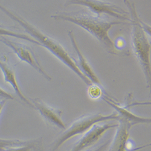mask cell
<instances>
[{"mask_svg": "<svg viewBox=\"0 0 151 151\" xmlns=\"http://www.w3.org/2000/svg\"><path fill=\"white\" fill-rule=\"evenodd\" d=\"M30 100L33 108L39 112L46 122L61 129L64 130L66 128V126L61 118L62 113L61 111L48 105L38 98Z\"/></svg>", "mask_w": 151, "mask_h": 151, "instance_id": "obj_9", "label": "cell"}, {"mask_svg": "<svg viewBox=\"0 0 151 151\" xmlns=\"http://www.w3.org/2000/svg\"><path fill=\"white\" fill-rule=\"evenodd\" d=\"M0 42L10 48L21 62L26 63L31 66L48 81L52 80L51 77L42 67L33 50L29 47L12 41L6 36H0Z\"/></svg>", "mask_w": 151, "mask_h": 151, "instance_id": "obj_6", "label": "cell"}, {"mask_svg": "<svg viewBox=\"0 0 151 151\" xmlns=\"http://www.w3.org/2000/svg\"><path fill=\"white\" fill-rule=\"evenodd\" d=\"M0 10L11 19L19 24L30 36L39 42L41 47L46 48L50 53H51L61 61L63 64L76 74L86 85H89L91 83L90 80L88 79L79 70L77 65L76 60L74 59L69 55L66 49L59 42L47 35L31 23L9 10L1 4H0Z\"/></svg>", "mask_w": 151, "mask_h": 151, "instance_id": "obj_2", "label": "cell"}, {"mask_svg": "<svg viewBox=\"0 0 151 151\" xmlns=\"http://www.w3.org/2000/svg\"><path fill=\"white\" fill-rule=\"evenodd\" d=\"M68 36L70 39L72 46L74 50L76 52V54L78 57V60H76L77 65L79 67V70L82 72V73L85 76L90 80V81L93 83L98 84L100 85H102L101 82H100L97 76L95 73L93 68L90 65L89 62L85 59L84 56L82 55V52L77 44L76 41L75 40L74 35L72 31H70L68 32Z\"/></svg>", "mask_w": 151, "mask_h": 151, "instance_id": "obj_12", "label": "cell"}, {"mask_svg": "<svg viewBox=\"0 0 151 151\" xmlns=\"http://www.w3.org/2000/svg\"><path fill=\"white\" fill-rule=\"evenodd\" d=\"M124 3L128 8L131 17L133 52L144 73L147 86L150 88L151 83L150 44L142 26L143 22L138 16L135 4L130 0H124Z\"/></svg>", "mask_w": 151, "mask_h": 151, "instance_id": "obj_3", "label": "cell"}, {"mask_svg": "<svg viewBox=\"0 0 151 151\" xmlns=\"http://www.w3.org/2000/svg\"><path fill=\"white\" fill-rule=\"evenodd\" d=\"M117 126L118 122H105L104 123H99L94 124L88 131L83 134L70 151H85L97 143L107 131L116 128Z\"/></svg>", "mask_w": 151, "mask_h": 151, "instance_id": "obj_8", "label": "cell"}, {"mask_svg": "<svg viewBox=\"0 0 151 151\" xmlns=\"http://www.w3.org/2000/svg\"><path fill=\"white\" fill-rule=\"evenodd\" d=\"M32 150L42 151L41 142L40 140H36L35 142L29 145L9 147L4 151H31Z\"/></svg>", "mask_w": 151, "mask_h": 151, "instance_id": "obj_16", "label": "cell"}, {"mask_svg": "<svg viewBox=\"0 0 151 151\" xmlns=\"http://www.w3.org/2000/svg\"><path fill=\"white\" fill-rule=\"evenodd\" d=\"M102 99L109 106H112L115 109L116 112L119 115V119H121L127 121L132 127L138 124L150 123L151 122L150 118L143 117L134 114L133 112L128 109V108L120 105L119 103L111 99L108 96L104 95Z\"/></svg>", "mask_w": 151, "mask_h": 151, "instance_id": "obj_11", "label": "cell"}, {"mask_svg": "<svg viewBox=\"0 0 151 151\" xmlns=\"http://www.w3.org/2000/svg\"><path fill=\"white\" fill-rule=\"evenodd\" d=\"M36 140L25 141L19 139H4L0 138V151H4L6 149L11 147L19 146L32 144Z\"/></svg>", "mask_w": 151, "mask_h": 151, "instance_id": "obj_14", "label": "cell"}, {"mask_svg": "<svg viewBox=\"0 0 151 151\" xmlns=\"http://www.w3.org/2000/svg\"><path fill=\"white\" fill-rule=\"evenodd\" d=\"M6 101L7 100H0V116H1L2 111H3V108L6 103Z\"/></svg>", "mask_w": 151, "mask_h": 151, "instance_id": "obj_19", "label": "cell"}, {"mask_svg": "<svg viewBox=\"0 0 151 151\" xmlns=\"http://www.w3.org/2000/svg\"><path fill=\"white\" fill-rule=\"evenodd\" d=\"M117 122V129L112 140L108 146V151H135L146 147L145 146L136 147L130 139L129 131L132 126L129 122L121 119Z\"/></svg>", "mask_w": 151, "mask_h": 151, "instance_id": "obj_7", "label": "cell"}, {"mask_svg": "<svg viewBox=\"0 0 151 151\" xmlns=\"http://www.w3.org/2000/svg\"><path fill=\"white\" fill-rule=\"evenodd\" d=\"M55 20L72 22L82 27L97 39L105 47L106 51L117 56H125L117 50L114 42L109 36V31L114 26L128 24L122 21H108L102 17L93 15L84 12H62L51 17Z\"/></svg>", "mask_w": 151, "mask_h": 151, "instance_id": "obj_1", "label": "cell"}, {"mask_svg": "<svg viewBox=\"0 0 151 151\" xmlns=\"http://www.w3.org/2000/svg\"><path fill=\"white\" fill-rule=\"evenodd\" d=\"M109 143L108 142H106V143H104L103 145H100L99 147H96L95 149H91V150H86V151H104L105 150V149L108 147Z\"/></svg>", "mask_w": 151, "mask_h": 151, "instance_id": "obj_18", "label": "cell"}, {"mask_svg": "<svg viewBox=\"0 0 151 151\" xmlns=\"http://www.w3.org/2000/svg\"><path fill=\"white\" fill-rule=\"evenodd\" d=\"M119 119V117L116 112L109 114L96 113V114H88L74 120L69 127L66 128L64 131H63L58 136L53 143L50 151H57L62 145H64L68 140L78 135L83 134L96 123L110 121H118Z\"/></svg>", "mask_w": 151, "mask_h": 151, "instance_id": "obj_4", "label": "cell"}, {"mask_svg": "<svg viewBox=\"0 0 151 151\" xmlns=\"http://www.w3.org/2000/svg\"><path fill=\"white\" fill-rule=\"evenodd\" d=\"M14 96L0 86V100H13Z\"/></svg>", "mask_w": 151, "mask_h": 151, "instance_id": "obj_17", "label": "cell"}, {"mask_svg": "<svg viewBox=\"0 0 151 151\" xmlns=\"http://www.w3.org/2000/svg\"><path fill=\"white\" fill-rule=\"evenodd\" d=\"M88 86V87L87 93L90 99L93 100H97L102 98L104 95H106V93L102 85L91 83Z\"/></svg>", "mask_w": 151, "mask_h": 151, "instance_id": "obj_15", "label": "cell"}, {"mask_svg": "<svg viewBox=\"0 0 151 151\" xmlns=\"http://www.w3.org/2000/svg\"><path fill=\"white\" fill-rule=\"evenodd\" d=\"M0 70L3 74L4 82L9 83L12 87L15 94L23 102L33 108V106L30 100L25 96L20 88L14 67L9 64L7 59L0 58Z\"/></svg>", "mask_w": 151, "mask_h": 151, "instance_id": "obj_10", "label": "cell"}, {"mask_svg": "<svg viewBox=\"0 0 151 151\" xmlns=\"http://www.w3.org/2000/svg\"><path fill=\"white\" fill-rule=\"evenodd\" d=\"M0 36H6V37H15V38H18L19 40H22L23 41H27L30 43L34 44L35 45L40 46L39 42L35 40L33 38L29 35L23 34L21 33H19L14 30H12L8 29L6 27H2L0 25Z\"/></svg>", "mask_w": 151, "mask_h": 151, "instance_id": "obj_13", "label": "cell"}, {"mask_svg": "<svg viewBox=\"0 0 151 151\" xmlns=\"http://www.w3.org/2000/svg\"><path fill=\"white\" fill-rule=\"evenodd\" d=\"M79 5L86 7L98 17L107 15L122 21L129 22V13L120 7L103 0H66L64 6Z\"/></svg>", "mask_w": 151, "mask_h": 151, "instance_id": "obj_5", "label": "cell"}]
</instances>
